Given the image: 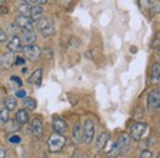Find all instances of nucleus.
Masks as SVG:
<instances>
[{
    "instance_id": "obj_1",
    "label": "nucleus",
    "mask_w": 160,
    "mask_h": 158,
    "mask_svg": "<svg viewBox=\"0 0 160 158\" xmlns=\"http://www.w3.org/2000/svg\"><path fill=\"white\" fill-rule=\"evenodd\" d=\"M65 142H67V138L64 137L63 135L54 132V134H52L49 136V138H48V148H49L51 152L57 153V152L62 151V148L64 147Z\"/></svg>"
},
{
    "instance_id": "obj_2",
    "label": "nucleus",
    "mask_w": 160,
    "mask_h": 158,
    "mask_svg": "<svg viewBox=\"0 0 160 158\" xmlns=\"http://www.w3.org/2000/svg\"><path fill=\"white\" fill-rule=\"evenodd\" d=\"M129 147H131V136L127 134H122L117 140V142L113 145L112 152L115 155H123L129 150Z\"/></svg>"
},
{
    "instance_id": "obj_3",
    "label": "nucleus",
    "mask_w": 160,
    "mask_h": 158,
    "mask_svg": "<svg viewBox=\"0 0 160 158\" xmlns=\"http://www.w3.org/2000/svg\"><path fill=\"white\" fill-rule=\"evenodd\" d=\"M37 29L42 34L43 37H49L54 34V26H53V22L52 20L48 19V18H41L37 21Z\"/></svg>"
},
{
    "instance_id": "obj_4",
    "label": "nucleus",
    "mask_w": 160,
    "mask_h": 158,
    "mask_svg": "<svg viewBox=\"0 0 160 158\" xmlns=\"http://www.w3.org/2000/svg\"><path fill=\"white\" fill-rule=\"evenodd\" d=\"M94 134H95V124L91 120H86L82 127V140L86 143H90L94 138Z\"/></svg>"
},
{
    "instance_id": "obj_5",
    "label": "nucleus",
    "mask_w": 160,
    "mask_h": 158,
    "mask_svg": "<svg viewBox=\"0 0 160 158\" xmlns=\"http://www.w3.org/2000/svg\"><path fill=\"white\" fill-rule=\"evenodd\" d=\"M23 50V53L26 56V58L30 59V61H37L41 57V50L38 46L36 45H30V46H26Z\"/></svg>"
},
{
    "instance_id": "obj_6",
    "label": "nucleus",
    "mask_w": 160,
    "mask_h": 158,
    "mask_svg": "<svg viewBox=\"0 0 160 158\" xmlns=\"http://www.w3.org/2000/svg\"><path fill=\"white\" fill-rule=\"evenodd\" d=\"M147 130V125L143 124V122H136L132 129H131V137L136 141H139L140 138L143 137L144 132Z\"/></svg>"
},
{
    "instance_id": "obj_7",
    "label": "nucleus",
    "mask_w": 160,
    "mask_h": 158,
    "mask_svg": "<svg viewBox=\"0 0 160 158\" xmlns=\"http://www.w3.org/2000/svg\"><path fill=\"white\" fill-rule=\"evenodd\" d=\"M15 25L21 29V30H33V24L32 20L28 16H23V15H19L15 18Z\"/></svg>"
},
{
    "instance_id": "obj_8",
    "label": "nucleus",
    "mask_w": 160,
    "mask_h": 158,
    "mask_svg": "<svg viewBox=\"0 0 160 158\" xmlns=\"http://www.w3.org/2000/svg\"><path fill=\"white\" fill-rule=\"evenodd\" d=\"M160 105V93L158 89L152 90L148 95V108L150 110H157Z\"/></svg>"
},
{
    "instance_id": "obj_9",
    "label": "nucleus",
    "mask_w": 160,
    "mask_h": 158,
    "mask_svg": "<svg viewBox=\"0 0 160 158\" xmlns=\"http://www.w3.org/2000/svg\"><path fill=\"white\" fill-rule=\"evenodd\" d=\"M19 39L21 43L30 46V45H33V42L36 41V34L33 32V30H22Z\"/></svg>"
},
{
    "instance_id": "obj_10",
    "label": "nucleus",
    "mask_w": 160,
    "mask_h": 158,
    "mask_svg": "<svg viewBox=\"0 0 160 158\" xmlns=\"http://www.w3.org/2000/svg\"><path fill=\"white\" fill-rule=\"evenodd\" d=\"M52 129L54 130L56 134H64L67 131V122L59 118H54L52 121Z\"/></svg>"
},
{
    "instance_id": "obj_11",
    "label": "nucleus",
    "mask_w": 160,
    "mask_h": 158,
    "mask_svg": "<svg viewBox=\"0 0 160 158\" xmlns=\"http://www.w3.org/2000/svg\"><path fill=\"white\" fill-rule=\"evenodd\" d=\"M8 50L10 52H21L22 51V43L18 36H14L8 42Z\"/></svg>"
},
{
    "instance_id": "obj_12",
    "label": "nucleus",
    "mask_w": 160,
    "mask_h": 158,
    "mask_svg": "<svg viewBox=\"0 0 160 158\" xmlns=\"http://www.w3.org/2000/svg\"><path fill=\"white\" fill-rule=\"evenodd\" d=\"M31 130H32V134L37 137L42 136L43 134V125H42V121L40 118H35L31 122Z\"/></svg>"
},
{
    "instance_id": "obj_13",
    "label": "nucleus",
    "mask_w": 160,
    "mask_h": 158,
    "mask_svg": "<svg viewBox=\"0 0 160 158\" xmlns=\"http://www.w3.org/2000/svg\"><path fill=\"white\" fill-rule=\"evenodd\" d=\"M12 63H14V56H12V53H5V55H2L0 57V64H1L2 68L9 69L12 66Z\"/></svg>"
},
{
    "instance_id": "obj_14",
    "label": "nucleus",
    "mask_w": 160,
    "mask_h": 158,
    "mask_svg": "<svg viewBox=\"0 0 160 158\" xmlns=\"http://www.w3.org/2000/svg\"><path fill=\"white\" fill-rule=\"evenodd\" d=\"M42 14H43V9L40 5H36V6L31 8V10H30V16H31L32 21H38L42 18Z\"/></svg>"
},
{
    "instance_id": "obj_15",
    "label": "nucleus",
    "mask_w": 160,
    "mask_h": 158,
    "mask_svg": "<svg viewBox=\"0 0 160 158\" xmlns=\"http://www.w3.org/2000/svg\"><path fill=\"white\" fill-rule=\"evenodd\" d=\"M15 121H16L18 124H20V125H25V124H27V122H28V114H27V111H26V110H23V109L19 110V111L16 113Z\"/></svg>"
},
{
    "instance_id": "obj_16",
    "label": "nucleus",
    "mask_w": 160,
    "mask_h": 158,
    "mask_svg": "<svg viewBox=\"0 0 160 158\" xmlns=\"http://www.w3.org/2000/svg\"><path fill=\"white\" fill-rule=\"evenodd\" d=\"M108 140H110V134H108V132H102L100 136H99V138H98V141H96L98 148H99V150H103V148L106 147Z\"/></svg>"
},
{
    "instance_id": "obj_17",
    "label": "nucleus",
    "mask_w": 160,
    "mask_h": 158,
    "mask_svg": "<svg viewBox=\"0 0 160 158\" xmlns=\"http://www.w3.org/2000/svg\"><path fill=\"white\" fill-rule=\"evenodd\" d=\"M160 78V66L159 63H155L153 66V69H152V74H150V79L153 83H158Z\"/></svg>"
},
{
    "instance_id": "obj_18",
    "label": "nucleus",
    "mask_w": 160,
    "mask_h": 158,
    "mask_svg": "<svg viewBox=\"0 0 160 158\" xmlns=\"http://www.w3.org/2000/svg\"><path fill=\"white\" fill-rule=\"evenodd\" d=\"M41 79H42V69H37V71H35V72L32 73V76L30 77L28 82H30L31 84L38 85L41 83Z\"/></svg>"
},
{
    "instance_id": "obj_19",
    "label": "nucleus",
    "mask_w": 160,
    "mask_h": 158,
    "mask_svg": "<svg viewBox=\"0 0 160 158\" xmlns=\"http://www.w3.org/2000/svg\"><path fill=\"white\" fill-rule=\"evenodd\" d=\"M18 106V100L12 97H8L5 99V109H8L9 111L11 110H15Z\"/></svg>"
},
{
    "instance_id": "obj_20",
    "label": "nucleus",
    "mask_w": 160,
    "mask_h": 158,
    "mask_svg": "<svg viewBox=\"0 0 160 158\" xmlns=\"http://www.w3.org/2000/svg\"><path fill=\"white\" fill-rule=\"evenodd\" d=\"M23 105H25L28 110H35V109H36V106H37V104H36L35 99H32V98H25L23 99Z\"/></svg>"
},
{
    "instance_id": "obj_21",
    "label": "nucleus",
    "mask_w": 160,
    "mask_h": 158,
    "mask_svg": "<svg viewBox=\"0 0 160 158\" xmlns=\"http://www.w3.org/2000/svg\"><path fill=\"white\" fill-rule=\"evenodd\" d=\"M8 121H9V110L8 109L0 110V125L6 124Z\"/></svg>"
},
{
    "instance_id": "obj_22",
    "label": "nucleus",
    "mask_w": 160,
    "mask_h": 158,
    "mask_svg": "<svg viewBox=\"0 0 160 158\" xmlns=\"http://www.w3.org/2000/svg\"><path fill=\"white\" fill-rule=\"evenodd\" d=\"M19 10H20L21 15H23V16H27V15H30V10H31V8L28 6V4H22L19 6Z\"/></svg>"
},
{
    "instance_id": "obj_23",
    "label": "nucleus",
    "mask_w": 160,
    "mask_h": 158,
    "mask_svg": "<svg viewBox=\"0 0 160 158\" xmlns=\"http://www.w3.org/2000/svg\"><path fill=\"white\" fill-rule=\"evenodd\" d=\"M80 130H81V129H80L79 125H75L74 129H73V138H74V141H77V142H78L80 140V137H81V136H80Z\"/></svg>"
},
{
    "instance_id": "obj_24",
    "label": "nucleus",
    "mask_w": 160,
    "mask_h": 158,
    "mask_svg": "<svg viewBox=\"0 0 160 158\" xmlns=\"http://www.w3.org/2000/svg\"><path fill=\"white\" fill-rule=\"evenodd\" d=\"M152 157H153V153L150 151H143L139 156V158H152Z\"/></svg>"
},
{
    "instance_id": "obj_25",
    "label": "nucleus",
    "mask_w": 160,
    "mask_h": 158,
    "mask_svg": "<svg viewBox=\"0 0 160 158\" xmlns=\"http://www.w3.org/2000/svg\"><path fill=\"white\" fill-rule=\"evenodd\" d=\"M9 141H10L11 143H20L21 137H20V136H16V135H14V136H11V137L9 138Z\"/></svg>"
},
{
    "instance_id": "obj_26",
    "label": "nucleus",
    "mask_w": 160,
    "mask_h": 158,
    "mask_svg": "<svg viewBox=\"0 0 160 158\" xmlns=\"http://www.w3.org/2000/svg\"><path fill=\"white\" fill-rule=\"evenodd\" d=\"M6 40H8V35L0 29V43H2V42H6Z\"/></svg>"
},
{
    "instance_id": "obj_27",
    "label": "nucleus",
    "mask_w": 160,
    "mask_h": 158,
    "mask_svg": "<svg viewBox=\"0 0 160 158\" xmlns=\"http://www.w3.org/2000/svg\"><path fill=\"white\" fill-rule=\"evenodd\" d=\"M16 98H26V92H25V90H19V92H16Z\"/></svg>"
},
{
    "instance_id": "obj_28",
    "label": "nucleus",
    "mask_w": 160,
    "mask_h": 158,
    "mask_svg": "<svg viewBox=\"0 0 160 158\" xmlns=\"http://www.w3.org/2000/svg\"><path fill=\"white\" fill-rule=\"evenodd\" d=\"M14 63H15L16 66H20V64H23V63H25V59L22 58V57H18V58L14 61Z\"/></svg>"
},
{
    "instance_id": "obj_29",
    "label": "nucleus",
    "mask_w": 160,
    "mask_h": 158,
    "mask_svg": "<svg viewBox=\"0 0 160 158\" xmlns=\"http://www.w3.org/2000/svg\"><path fill=\"white\" fill-rule=\"evenodd\" d=\"M11 80H12V82H15V83H16L19 87H21V85H22V82L20 80V78H19V77H15V76H12V77H11Z\"/></svg>"
},
{
    "instance_id": "obj_30",
    "label": "nucleus",
    "mask_w": 160,
    "mask_h": 158,
    "mask_svg": "<svg viewBox=\"0 0 160 158\" xmlns=\"http://www.w3.org/2000/svg\"><path fill=\"white\" fill-rule=\"evenodd\" d=\"M5 156H6V150L0 148V158H5Z\"/></svg>"
},
{
    "instance_id": "obj_31",
    "label": "nucleus",
    "mask_w": 160,
    "mask_h": 158,
    "mask_svg": "<svg viewBox=\"0 0 160 158\" xmlns=\"http://www.w3.org/2000/svg\"><path fill=\"white\" fill-rule=\"evenodd\" d=\"M47 1H48V0H36V4H37V5H43V4H46V3H47Z\"/></svg>"
},
{
    "instance_id": "obj_32",
    "label": "nucleus",
    "mask_w": 160,
    "mask_h": 158,
    "mask_svg": "<svg viewBox=\"0 0 160 158\" xmlns=\"http://www.w3.org/2000/svg\"><path fill=\"white\" fill-rule=\"evenodd\" d=\"M23 3L30 5V4H36V0H23Z\"/></svg>"
},
{
    "instance_id": "obj_33",
    "label": "nucleus",
    "mask_w": 160,
    "mask_h": 158,
    "mask_svg": "<svg viewBox=\"0 0 160 158\" xmlns=\"http://www.w3.org/2000/svg\"><path fill=\"white\" fill-rule=\"evenodd\" d=\"M22 73H25V74H26V73H27V68H23V69H22Z\"/></svg>"
},
{
    "instance_id": "obj_34",
    "label": "nucleus",
    "mask_w": 160,
    "mask_h": 158,
    "mask_svg": "<svg viewBox=\"0 0 160 158\" xmlns=\"http://www.w3.org/2000/svg\"><path fill=\"white\" fill-rule=\"evenodd\" d=\"M4 3H5V0H0V6H2Z\"/></svg>"
}]
</instances>
